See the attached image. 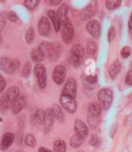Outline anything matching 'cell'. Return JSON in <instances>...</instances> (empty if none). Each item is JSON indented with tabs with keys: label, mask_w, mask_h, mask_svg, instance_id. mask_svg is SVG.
Masks as SVG:
<instances>
[{
	"label": "cell",
	"mask_w": 132,
	"mask_h": 152,
	"mask_svg": "<svg viewBox=\"0 0 132 152\" xmlns=\"http://www.w3.org/2000/svg\"><path fill=\"white\" fill-rule=\"evenodd\" d=\"M101 107L98 102H90L87 108V121L89 126L91 128H96L100 122V117L101 114Z\"/></svg>",
	"instance_id": "obj_1"
},
{
	"label": "cell",
	"mask_w": 132,
	"mask_h": 152,
	"mask_svg": "<svg viewBox=\"0 0 132 152\" xmlns=\"http://www.w3.org/2000/svg\"><path fill=\"white\" fill-rule=\"evenodd\" d=\"M98 101L102 110H109L113 102V91L109 88L101 89L98 91Z\"/></svg>",
	"instance_id": "obj_2"
},
{
	"label": "cell",
	"mask_w": 132,
	"mask_h": 152,
	"mask_svg": "<svg viewBox=\"0 0 132 152\" xmlns=\"http://www.w3.org/2000/svg\"><path fill=\"white\" fill-rule=\"evenodd\" d=\"M20 67V62L17 59H9L8 57H0V69L7 74H14Z\"/></svg>",
	"instance_id": "obj_3"
},
{
	"label": "cell",
	"mask_w": 132,
	"mask_h": 152,
	"mask_svg": "<svg viewBox=\"0 0 132 152\" xmlns=\"http://www.w3.org/2000/svg\"><path fill=\"white\" fill-rule=\"evenodd\" d=\"M34 72L39 87L41 89H44L47 85V72H46L45 66L43 64H35Z\"/></svg>",
	"instance_id": "obj_4"
},
{
	"label": "cell",
	"mask_w": 132,
	"mask_h": 152,
	"mask_svg": "<svg viewBox=\"0 0 132 152\" xmlns=\"http://www.w3.org/2000/svg\"><path fill=\"white\" fill-rule=\"evenodd\" d=\"M60 104L69 113L73 114L77 110V102L75 101V98L68 96V95H61Z\"/></svg>",
	"instance_id": "obj_5"
},
{
	"label": "cell",
	"mask_w": 132,
	"mask_h": 152,
	"mask_svg": "<svg viewBox=\"0 0 132 152\" xmlns=\"http://www.w3.org/2000/svg\"><path fill=\"white\" fill-rule=\"evenodd\" d=\"M66 74H67L66 68L63 65L59 64L57 66H55L53 71V80L57 85H62L64 83Z\"/></svg>",
	"instance_id": "obj_6"
},
{
	"label": "cell",
	"mask_w": 132,
	"mask_h": 152,
	"mask_svg": "<svg viewBox=\"0 0 132 152\" xmlns=\"http://www.w3.org/2000/svg\"><path fill=\"white\" fill-rule=\"evenodd\" d=\"M74 36V28L72 26V23L69 20L65 24L63 25L62 28V39L65 45H69Z\"/></svg>",
	"instance_id": "obj_7"
},
{
	"label": "cell",
	"mask_w": 132,
	"mask_h": 152,
	"mask_svg": "<svg viewBox=\"0 0 132 152\" xmlns=\"http://www.w3.org/2000/svg\"><path fill=\"white\" fill-rule=\"evenodd\" d=\"M76 94H77V82L74 78L71 77L66 81L62 91V95H68V96L75 98L76 97Z\"/></svg>",
	"instance_id": "obj_8"
},
{
	"label": "cell",
	"mask_w": 132,
	"mask_h": 152,
	"mask_svg": "<svg viewBox=\"0 0 132 152\" xmlns=\"http://www.w3.org/2000/svg\"><path fill=\"white\" fill-rule=\"evenodd\" d=\"M86 30L93 38H99L101 32V24L97 20L90 19L86 24Z\"/></svg>",
	"instance_id": "obj_9"
},
{
	"label": "cell",
	"mask_w": 132,
	"mask_h": 152,
	"mask_svg": "<svg viewBox=\"0 0 132 152\" xmlns=\"http://www.w3.org/2000/svg\"><path fill=\"white\" fill-rule=\"evenodd\" d=\"M74 131H75V134L80 136L82 139H85L89 135L88 126L82 121L79 119H77L74 122Z\"/></svg>",
	"instance_id": "obj_10"
},
{
	"label": "cell",
	"mask_w": 132,
	"mask_h": 152,
	"mask_svg": "<svg viewBox=\"0 0 132 152\" xmlns=\"http://www.w3.org/2000/svg\"><path fill=\"white\" fill-rule=\"evenodd\" d=\"M15 141V134L12 132H6L2 136L1 141H0V150L6 151L7 150Z\"/></svg>",
	"instance_id": "obj_11"
},
{
	"label": "cell",
	"mask_w": 132,
	"mask_h": 152,
	"mask_svg": "<svg viewBox=\"0 0 132 152\" xmlns=\"http://www.w3.org/2000/svg\"><path fill=\"white\" fill-rule=\"evenodd\" d=\"M26 99L24 95H20L19 97L17 99H15L12 105H11V110H12V113L15 114V115H17V114H19L23 109L25 108L26 106Z\"/></svg>",
	"instance_id": "obj_12"
},
{
	"label": "cell",
	"mask_w": 132,
	"mask_h": 152,
	"mask_svg": "<svg viewBox=\"0 0 132 152\" xmlns=\"http://www.w3.org/2000/svg\"><path fill=\"white\" fill-rule=\"evenodd\" d=\"M38 32L42 36H48L51 34V24L48 17L42 16L38 22Z\"/></svg>",
	"instance_id": "obj_13"
},
{
	"label": "cell",
	"mask_w": 132,
	"mask_h": 152,
	"mask_svg": "<svg viewBox=\"0 0 132 152\" xmlns=\"http://www.w3.org/2000/svg\"><path fill=\"white\" fill-rule=\"evenodd\" d=\"M97 12V4L96 2H90L85 8L81 12V17L82 20H88L91 18Z\"/></svg>",
	"instance_id": "obj_14"
},
{
	"label": "cell",
	"mask_w": 132,
	"mask_h": 152,
	"mask_svg": "<svg viewBox=\"0 0 132 152\" xmlns=\"http://www.w3.org/2000/svg\"><path fill=\"white\" fill-rule=\"evenodd\" d=\"M62 52H63V46H62L61 44H59V43H53L51 50H50V53H49L47 57L52 62H55V61H57L60 58V56L62 54Z\"/></svg>",
	"instance_id": "obj_15"
},
{
	"label": "cell",
	"mask_w": 132,
	"mask_h": 152,
	"mask_svg": "<svg viewBox=\"0 0 132 152\" xmlns=\"http://www.w3.org/2000/svg\"><path fill=\"white\" fill-rule=\"evenodd\" d=\"M47 16L52 22V25L53 26L54 31L56 33L59 32L60 29H61V26H62V23H61L60 19H59L57 12H56L55 10H53V9H50V10L47 11Z\"/></svg>",
	"instance_id": "obj_16"
},
{
	"label": "cell",
	"mask_w": 132,
	"mask_h": 152,
	"mask_svg": "<svg viewBox=\"0 0 132 152\" xmlns=\"http://www.w3.org/2000/svg\"><path fill=\"white\" fill-rule=\"evenodd\" d=\"M44 117H45V110H42V109H37L31 116V123L34 126H37V125H41L44 123Z\"/></svg>",
	"instance_id": "obj_17"
},
{
	"label": "cell",
	"mask_w": 132,
	"mask_h": 152,
	"mask_svg": "<svg viewBox=\"0 0 132 152\" xmlns=\"http://www.w3.org/2000/svg\"><path fill=\"white\" fill-rule=\"evenodd\" d=\"M53 121H54V117L53 114L51 109H47L45 110V117H44V129L46 133L50 132L53 125Z\"/></svg>",
	"instance_id": "obj_18"
},
{
	"label": "cell",
	"mask_w": 132,
	"mask_h": 152,
	"mask_svg": "<svg viewBox=\"0 0 132 152\" xmlns=\"http://www.w3.org/2000/svg\"><path fill=\"white\" fill-rule=\"evenodd\" d=\"M68 12H69V6L67 3H62L57 10V15L59 16V19L62 23V25L65 24L69 21L68 18Z\"/></svg>",
	"instance_id": "obj_19"
},
{
	"label": "cell",
	"mask_w": 132,
	"mask_h": 152,
	"mask_svg": "<svg viewBox=\"0 0 132 152\" xmlns=\"http://www.w3.org/2000/svg\"><path fill=\"white\" fill-rule=\"evenodd\" d=\"M50 109L53 111L54 119L57 120V121L59 123H63L65 121V116H64V113H63L61 106L58 104H53V105H52V107Z\"/></svg>",
	"instance_id": "obj_20"
},
{
	"label": "cell",
	"mask_w": 132,
	"mask_h": 152,
	"mask_svg": "<svg viewBox=\"0 0 132 152\" xmlns=\"http://www.w3.org/2000/svg\"><path fill=\"white\" fill-rule=\"evenodd\" d=\"M121 67H122L121 63L119 60H115L111 64V65L109 68V75L112 80H114L118 76V74L120 72Z\"/></svg>",
	"instance_id": "obj_21"
},
{
	"label": "cell",
	"mask_w": 132,
	"mask_h": 152,
	"mask_svg": "<svg viewBox=\"0 0 132 152\" xmlns=\"http://www.w3.org/2000/svg\"><path fill=\"white\" fill-rule=\"evenodd\" d=\"M5 93L7 95V97L11 100L12 103H13V102L15 99H17L21 95L20 89H19V87H18V86H11V87H9Z\"/></svg>",
	"instance_id": "obj_22"
},
{
	"label": "cell",
	"mask_w": 132,
	"mask_h": 152,
	"mask_svg": "<svg viewBox=\"0 0 132 152\" xmlns=\"http://www.w3.org/2000/svg\"><path fill=\"white\" fill-rule=\"evenodd\" d=\"M82 81H83V83L84 85L89 88V89H91L92 87H94L98 82V76L97 74H90V75H85L84 77H82Z\"/></svg>",
	"instance_id": "obj_23"
},
{
	"label": "cell",
	"mask_w": 132,
	"mask_h": 152,
	"mask_svg": "<svg viewBox=\"0 0 132 152\" xmlns=\"http://www.w3.org/2000/svg\"><path fill=\"white\" fill-rule=\"evenodd\" d=\"M11 105H12L11 100L7 97V95L6 93H4L1 99H0V110L5 113L7 111L8 109H11Z\"/></svg>",
	"instance_id": "obj_24"
},
{
	"label": "cell",
	"mask_w": 132,
	"mask_h": 152,
	"mask_svg": "<svg viewBox=\"0 0 132 152\" xmlns=\"http://www.w3.org/2000/svg\"><path fill=\"white\" fill-rule=\"evenodd\" d=\"M44 57L45 56L44 55V53L41 52V50L38 47L33 49L32 52H31V59H32L33 62L36 63V64H41V62L44 60Z\"/></svg>",
	"instance_id": "obj_25"
},
{
	"label": "cell",
	"mask_w": 132,
	"mask_h": 152,
	"mask_svg": "<svg viewBox=\"0 0 132 152\" xmlns=\"http://www.w3.org/2000/svg\"><path fill=\"white\" fill-rule=\"evenodd\" d=\"M97 44L96 42L92 40V39H89L86 42V53L89 56H93L97 52Z\"/></svg>",
	"instance_id": "obj_26"
},
{
	"label": "cell",
	"mask_w": 132,
	"mask_h": 152,
	"mask_svg": "<svg viewBox=\"0 0 132 152\" xmlns=\"http://www.w3.org/2000/svg\"><path fill=\"white\" fill-rule=\"evenodd\" d=\"M68 59H69V62L70 64L73 66V67H79L82 65V62H83V58H81V57L75 55L71 53H69L68 55Z\"/></svg>",
	"instance_id": "obj_27"
},
{
	"label": "cell",
	"mask_w": 132,
	"mask_h": 152,
	"mask_svg": "<svg viewBox=\"0 0 132 152\" xmlns=\"http://www.w3.org/2000/svg\"><path fill=\"white\" fill-rule=\"evenodd\" d=\"M53 152H66V143L63 140H56L53 142Z\"/></svg>",
	"instance_id": "obj_28"
},
{
	"label": "cell",
	"mask_w": 132,
	"mask_h": 152,
	"mask_svg": "<svg viewBox=\"0 0 132 152\" xmlns=\"http://www.w3.org/2000/svg\"><path fill=\"white\" fill-rule=\"evenodd\" d=\"M70 53H73L75 55L81 57V58H83L84 55H85V49L81 45H74L71 47Z\"/></svg>",
	"instance_id": "obj_29"
},
{
	"label": "cell",
	"mask_w": 132,
	"mask_h": 152,
	"mask_svg": "<svg viewBox=\"0 0 132 152\" xmlns=\"http://www.w3.org/2000/svg\"><path fill=\"white\" fill-rule=\"evenodd\" d=\"M83 141H84V139L81 138L80 136H78V135H76V134H74V135L71 138V140H70V144H71V148H79L80 146H82V144L83 143Z\"/></svg>",
	"instance_id": "obj_30"
},
{
	"label": "cell",
	"mask_w": 132,
	"mask_h": 152,
	"mask_svg": "<svg viewBox=\"0 0 132 152\" xmlns=\"http://www.w3.org/2000/svg\"><path fill=\"white\" fill-rule=\"evenodd\" d=\"M120 5H121L120 0H109V1L105 2L106 7L110 11H113V10L119 8Z\"/></svg>",
	"instance_id": "obj_31"
},
{
	"label": "cell",
	"mask_w": 132,
	"mask_h": 152,
	"mask_svg": "<svg viewBox=\"0 0 132 152\" xmlns=\"http://www.w3.org/2000/svg\"><path fill=\"white\" fill-rule=\"evenodd\" d=\"M52 44L53 43H50V42H43L39 45L38 48L41 50V52L44 53V56H48L49 53H50V50H51V47H52Z\"/></svg>",
	"instance_id": "obj_32"
},
{
	"label": "cell",
	"mask_w": 132,
	"mask_h": 152,
	"mask_svg": "<svg viewBox=\"0 0 132 152\" xmlns=\"http://www.w3.org/2000/svg\"><path fill=\"white\" fill-rule=\"evenodd\" d=\"M34 36H35V33H34V29L33 26H30L26 33V44H32L34 42Z\"/></svg>",
	"instance_id": "obj_33"
},
{
	"label": "cell",
	"mask_w": 132,
	"mask_h": 152,
	"mask_svg": "<svg viewBox=\"0 0 132 152\" xmlns=\"http://www.w3.org/2000/svg\"><path fill=\"white\" fill-rule=\"evenodd\" d=\"M25 143H26V146L34 148L36 145V139H35V137L33 134H31V133H28V134L25 137Z\"/></svg>",
	"instance_id": "obj_34"
},
{
	"label": "cell",
	"mask_w": 132,
	"mask_h": 152,
	"mask_svg": "<svg viewBox=\"0 0 132 152\" xmlns=\"http://www.w3.org/2000/svg\"><path fill=\"white\" fill-rule=\"evenodd\" d=\"M23 140H25L24 132L21 129H17L16 132L15 133V142L16 143V145H21Z\"/></svg>",
	"instance_id": "obj_35"
},
{
	"label": "cell",
	"mask_w": 132,
	"mask_h": 152,
	"mask_svg": "<svg viewBox=\"0 0 132 152\" xmlns=\"http://www.w3.org/2000/svg\"><path fill=\"white\" fill-rule=\"evenodd\" d=\"M31 69H32L31 62L26 61L23 66V69H22V76L23 77H28V76L30 75V72H31Z\"/></svg>",
	"instance_id": "obj_36"
},
{
	"label": "cell",
	"mask_w": 132,
	"mask_h": 152,
	"mask_svg": "<svg viewBox=\"0 0 132 152\" xmlns=\"http://www.w3.org/2000/svg\"><path fill=\"white\" fill-rule=\"evenodd\" d=\"M101 140L97 134H92L89 140L90 145H91L93 147H97V148L101 145Z\"/></svg>",
	"instance_id": "obj_37"
},
{
	"label": "cell",
	"mask_w": 132,
	"mask_h": 152,
	"mask_svg": "<svg viewBox=\"0 0 132 152\" xmlns=\"http://www.w3.org/2000/svg\"><path fill=\"white\" fill-rule=\"evenodd\" d=\"M25 6L26 8H28L29 10L33 11L34 9H35V7L39 5V1L38 0H26L24 2Z\"/></svg>",
	"instance_id": "obj_38"
},
{
	"label": "cell",
	"mask_w": 132,
	"mask_h": 152,
	"mask_svg": "<svg viewBox=\"0 0 132 152\" xmlns=\"http://www.w3.org/2000/svg\"><path fill=\"white\" fill-rule=\"evenodd\" d=\"M131 48L129 47V46H128V45H126V46H124L121 50H120V55H121V57L123 59H127L128 57H129L130 56V54H131Z\"/></svg>",
	"instance_id": "obj_39"
},
{
	"label": "cell",
	"mask_w": 132,
	"mask_h": 152,
	"mask_svg": "<svg viewBox=\"0 0 132 152\" xmlns=\"http://www.w3.org/2000/svg\"><path fill=\"white\" fill-rule=\"evenodd\" d=\"M115 35H116L115 27H114V26H111V27L109 29V32H108V41H109V43H111L113 40H114Z\"/></svg>",
	"instance_id": "obj_40"
},
{
	"label": "cell",
	"mask_w": 132,
	"mask_h": 152,
	"mask_svg": "<svg viewBox=\"0 0 132 152\" xmlns=\"http://www.w3.org/2000/svg\"><path fill=\"white\" fill-rule=\"evenodd\" d=\"M7 18L8 19V20H10L11 22H16L18 21V19H19V17H18L17 14L14 11H9L7 14Z\"/></svg>",
	"instance_id": "obj_41"
},
{
	"label": "cell",
	"mask_w": 132,
	"mask_h": 152,
	"mask_svg": "<svg viewBox=\"0 0 132 152\" xmlns=\"http://www.w3.org/2000/svg\"><path fill=\"white\" fill-rule=\"evenodd\" d=\"M7 24V15H5V13L0 12V32H1Z\"/></svg>",
	"instance_id": "obj_42"
},
{
	"label": "cell",
	"mask_w": 132,
	"mask_h": 152,
	"mask_svg": "<svg viewBox=\"0 0 132 152\" xmlns=\"http://www.w3.org/2000/svg\"><path fill=\"white\" fill-rule=\"evenodd\" d=\"M125 83H126L128 85L132 86V69H130V70L127 72L126 77H125Z\"/></svg>",
	"instance_id": "obj_43"
},
{
	"label": "cell",
	"mask_w": 132,
	"mask_h": 152,
	"mask_svg": "<svg viewBox=\"0 0 132 152\" xmlns=\"http://www.w3.org/2000/svg\"><path fill=\"white\" fill-rule=\"evenodd\" d=\"M6 86H7V83H6V80L3 76L0 74V93H2L5 89H6Z\"/></svg>",
	"instance_id": "obj_44"
},
{
	"label": "cell",
	"mask_w": 132,
	"mask_h": 152,
	"mask_svg": "<svg viewBox=\"0 0 132 152\" xmlns=\"http://www.w3.org/2000/svg\"><path fill=\"white\" fill-rule=\"evenodd\" d=\"M45 3L47 4V5H50V6H58V5H60V3H62V1H56V0H46L45 1Z\"/></svg>",
	"instance_id": "obj_45"
},
{
	"label": "cell",
	"mask_w": 132,
	"mask_h": 152,
	"mask_svg": "<svg viewBox=\"0 0 132 152\" xmlns=\"http://www.w3.org/2000/svg\"><path fill=\"white\" fill-rule=\"evenodd\" d=\"M128 29H129V32H132V13L128 19Z\"/></svg>",
	"instance_id": "obj_46"
},
{
	"label": "cell",
	"mask_w": 132,
	"mask_h": 152,
	"mask_svg": "<svg viewBox=\"0 0 132 152\" xmlns=\"http://www.w3.org/2000/svg\"><path fill=\"white\" fill-rule=\"evenodd\" d=\"M38 152H53V151H51L50 149H48L44 147H40L38 149Z\"/></svg>",
	"instance_id": "obj_47"
},
{
	"label": "cell",
	"mask_w": 132,
	"mask_h": 152,
	"mask_svg": "<svg viewBox=\"0 0 132 152\" xmlns=\"http://www.w3.org/2000/svg\"><path fill=\"white\" fill-rule=\"evenodd\" d=\"M2 42V34H1V32H0V44Z\"/></svg>",
	"instance_id": "obj_48"
},
{
	"label": "cell",
	"mask_w": 132,
	"mask_h": 152,
	"mask_svg": "<svg viewBox=\"0 0 132 152\" xmlns=\"http://www.w3.org/2000/svg\"><path fill=\"white\" fill-rule=\"evenodd\" d=\"M79 152H85V151H82H82H79Z\"/></svg>",
	"instance_id": "obj_49"
},
{
	"label": "cell",
	"mask_w": 132,
	"mask_h": 152,
	"mask_svg": "<svg viewBox=\"0 0 132 152\" xmlns=\"http://www.w3.org/2000/svg\"><path fill=\"white\" fill-rule=\"evenodd\" d=\"M12 152H18V151H12Z\"/></svg>",
	"instance_id": "obj_50"
}]
</instances>
